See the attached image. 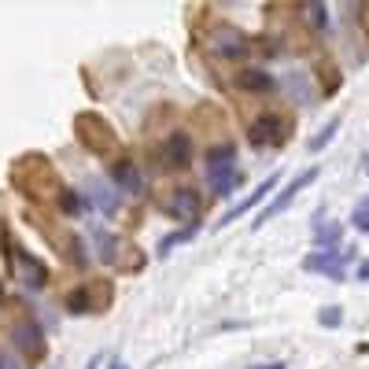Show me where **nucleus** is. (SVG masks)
<instances>
[{"instance_id":"nucleus-1","label":"nucleus","mask_w":369,"mask_h":369,"mask_svg":"<svg viewBox=\"0 0 369 369\" xmlns=\"http://www.w3.org/2000/svg\"><path fill=\"white\" fill-rule=\"evenodd\" d=\"M15 167L30 170V181H15V189H23V196H34V200H48V196H59V181L52 173L48 159L45 155H23Z\"/></svg>"},{"instance_id":"nucleus-2","label":"nucleus","mask_w":369,"mask_h":369,"mask_svg":"<svg viewBox=\"0 0 369 369\" xmlns=\"http://www.w3.org/2000/svg\"><path fill=\"white\" fill-rule=\"evenodd\" d=\"M74 129H78V140L93 151V155H111L115 151V129L107 126L100 115L82 111L78 118H74Z\"/></svg>"},{"instance_id":"nucleus-3","label":"nucleus","mask_w":369,"mask_h":369,"mask_svg":"<svg viewBox=\"0 0 369 369\" xmlns=\"http://www.w3.org/2000/svg\"><path fill=\"white\" fill-rule=\"evenodd\" d=\"M314 181H318V167H307V170H303V173H296V178H292V181L285 184V189H281V192H277V196H274V203H266V207H263V211H258V218H255L252 225H255V229H263V225H266V222H274V218H277V214H281V211H285V207H288V203H292V200H296V196H299V192H303V189H307V184H314Z\"/></svg>"},{"instance_id":"nucleus-4","label":"nucleus","mask_w":369,"mask_h":369,"mask_svg":"<svg viewBox=\"0 0 369 369\" xmlns=\"http://www.w3.org/2000/svg\"><path fill=\"white\" fill-rule=\"evenodd\" d=\"M207 41H211V48L218 52V56H225V59H244L247 52H252V45H247V34H240L233 23H214L211 34H207Z\"/></svg>"},{"instance_id":"nucleus-5","label":"nucleus","mask_w":369,"mask_h":369,"mask_svg":"<svg viewBox=\"0 0 369 369\" xmlns=\"http://www.w3.org/2000/svg\"><path fill=\"white\" fill-rule=\"evenodd\" d=\"M8 269H19L23 274V285L30 288H45V281H48V266L41 263V258H34L30 252H23V247H12V258H8Z\"/></svg>"},{"instance_id":"nucleus-6","label":"nucleus","mask_w":369,"mask_h":369,"mask_svg":"<svg viewBox=\"0 0 369 369\" xmlns=\"http://www.w3.org/2000/svg\"><path fill=\"white\" fill-rule=\"evenodd\" d=\"M252 144L255 148H266V144H281V140L288 137V118L281 115H263L258 122H252Z\"/></svg>"},{"instance_id":"nucleus-7","label":"nucleus","mask_w":369,"mask_h":369,"mask_svg":"<svg viewBox=\"0 0 369 369\" xmlns=\"http://www.w3.org/2000/svg\"><path fill=\"white\" fill-rule=\"evenodd\" d=\"M343 263H347V252L329 247V252H314V255L303 258V269H310V274H325L329 281H343Z\"/></svg>"},{"instance_id":"nucleus-8","label":"nucleus","mask_w":369,"mask_h":369,"mask_svg":"<svg viewBox=\"0 0 369 369\" xmlns=\"http://www.w3.org/2000/svg\"><path fill=\"white\" fill-rule=\"evenodd\" d=\"M159 207L167 214H173V218H196L203 200H200L196 189H178V192H170L167 200H159Z\"/></svg>"},{"instance_id":"nucleus-9","label":"nucleus","mask_w":369,"mask_h":369,"mask_svg":"<svg viewBox=\"0 0 369 369\" xmlns=\"http://www.w3.org/2000/svg\"><path fill=\"white\" fill-rule=\"evenodd\" d=\"M111 184H115L118 192H129V196H137V192L144 189V178H140L137 162L115 159V162H111Z\"/></svg>"},{"instance_id":"nucleus-10","label":"nucleus","mask_w":369,"mask_h":369,"mask_svg":"<svg viewBox=\"0 0 369 369\" xmlns=\"http://www.w3.org/2000/svg\"><path fill=\"white\" fill-rule=\"evenodd\" d=\"M277 184H281V178H277V173H269V178H266L263 184H258V189H255V192H247V200H240V203H236V207H233L229 214H222L218 229H222V225H229V222H236V218H240V214H247V211H252V207H255V203H263V200L269 196V192H274V189H277Z\"/></svg>"},{"instance_id":"nucleus-11","label":"nucleus","mask_w":369,"mask_h":369,"mask_svg":"<svg viewBox=\"0 0 369 369\" xmlns=\"http://www.w3.org/2000/svg\"><path fill=\"white\" fill-rule=\"evenodd\" d=\"M207 181L211 189L218 192V196H229V192L240 184V170H236V162H222V167H207Z\"/></svg>"},{"instance_id":"nucleus-12","label":"nucleus","mask_w":369,"mask_h":369,"mask_svg":"<svg viewBox=\"0 0 369 369\" xmlns=\"http://www.w3.org/2000/svg\"><path fill=\"white\" fill-rule=\"evenodd\" d=\"M12 340H15V347L19 351H30V354H41L45 351V343H41V329H37V321H30V318H23L12 329Z\"/></svg>"},{"instance_id":"nucleus-13","label":"nucleus","mask_w":369,"mask_h":369,"mask_svg":"<svg viewBox=\"0 0 369 369\" xmlns=\"http://www.w3.org/2000/svg\"><path fill=\"white\" fill-rule=\"evenodd\" d=\"M162 155H167L170 167H189V159H192V137L189 133H170Z\"/></svg>"},{"instance_id":"nucleus-14","label":"nucleus","mask_w":369,"mask_h":369,"mask_svg":"<svg viewBox=\"0 0 369 369\" xmlns=\"http://www.w3.org/2000/svg\"><path fill=\"white\" fill-rule=\"evenodd\" d=\"M236 89H244V93H266V89H274V78H269L266 70L247 67V70L236 74Z\"/></svg>"},{"instance_id":"nucleus-15","label":"nucleus","mask_w":369,"mask_h":369,"mask_svg":"<svg viewBox=\"0 0 369 369\" xmlns=\"http://www.w3.org/2000/svg\"><path fill=\"white\" fill-rule=\"evenodd\" d=\"M85 203L100 207L104 214H115V196L107 192V184H100V181H89V184H85Z\"/></svg>"},{"instance_id":"nucleus-16","label":"nucleus","mask_w":369,"mask_h":369,"mask_svg":"<svg viewBox=\"0 0 369 369\" xmlns=\"http://www.w3.org/2000/svg\"><path fill=\"white\" fill-rule=\"evenodd\" d=\"M63 307H67L70 314H89V310H96V303H93V296H89V285L85 288H74L67 299H63Z\"/></svg>"},{"instance_id":"nucleus-17","label":"nucleus","mask_w":369,"mask_h":369,"mask_svg":"<svg viewBox=\"0 0 369 369\" xmlns=\"http://www.w3.org/2000/svg\"><path fill=\"white\" fill-rule=\"evenodd\" d=\"M340 236H343V229H340L336 222H314V240L325 244V252L340 244Z\"/></svg>"},{"instance_id":"nucleus-18","label":"nucleus","mask_w":369,"mask_h":369,"mask_svg":"<svg viewBox=\"0 0 369 369\" xmlns=\"http://www.w3.org/2000/svg\"><path fill=\"white\" fill-rule=\"evenodd\" d=\"M192 236H196V225H184V229H178V233H167V236L159 240V255H170V247L192 240Z\"/></svg>"},{"instance_id":"nucleus-19","label":"nucleus","mask_w":369,"mask_h":369,"mask_svg":"<svg viewBox=\"0 0 369 369\" xmlns=\"http://www.w3.org/2000/svg\"><path fill=\"white\" fill-rule=\"evenodd\" d=\"M222 162H236V148L233 144L207 148V167H222Z\"/></svg>"},{"instance_id":"nucleus-20","label":"nucleus","mask_w":369,"mask_h":369,"mask_svg":"<svg viewBox=\"0 0 369 369\" xmlns=\"http://www.w3.org/2000/svg\"><path fill=\"white\" fill-rule=\"evenodd\" d=\"M336 129H340V118H332V122H329V126H325L318 137L310 140V151H321V148H325V144H329V140L336 137Z\"/></svg>"},{"instance_id":"nucleus-21","label":"nucleus","mask_w":369,"mask_h":369,"mask_svg":"<svg viewBox=\"0 0 369 369\" xmlns=\"http://www.w3.org/2000/svg\"><path fill=\"white\" fill-rule=\"evenodd\" d=\"M351 222H354V229H358V233H369V196H366V200L354 207Z\"/></svg>"},{"instance_id":"nucleus-22","label":"nucleus","mask_w":369,"mask_h":369,"mask_svg":"<svg viewBox=\"0 0 369 369\" xmlns=\"http://www.w3.org/2000/svg\"><path fill=\"white\" fill-rule=\"evenodd\" d=\"M59 207L67 211V214H78L82 211V196H78V192H70V189H63L59 192Z\"/></svg>"},{"instance_id":"nucleus-23","label":"nucleus","mask_w":369,"mask_h":369,"mask_svg":"<svg viewBox=\"0 0 369 369\" xmlns=\"http://www.w3.org/2000/svg\"><path fill=\"white\" fill-rule=\"evenodd\" d=\"M307 12H310V23L318 30L329 26V8H325V4H307Z\"/></svg>"},{"instance_id":"nucleus-24","label":"nucleus","mask_w":369,"mask_h":369,"mask_svg":"<svg viewBox=\"0 0 369 369\" xmlns=\"http://www.w3.org/2000/svg\"><path fill=\"white\" fill-rule=\"evenodd\" d=\"M325 329H340V321H343V314H340V307H325L321 310V318H318Z\"/></svg>"},{"instance_id":"nucleus-25","label":"nucleus","mask_w":369,"mask_h":369,"mask_svg":"<svg viewBox=\"0 0 369 369\" xmlns=\"http://www.w3.org/2000/svg\"><path fill=\"white\" fill-rule=\"evenodd\" d=\"M252 369H288L285 362H263V366H252Z\"/></svg>"},{"instance_id":"nucleus-26","label":"nucleus","mask_w":369,"mask_h":369,"mask_svg":"<svg viewBox=\"0 0 369 369\" xmlns=\"http://www.w3.org/2000/svg\"><path fill=\"white\" fill-rule=\"evenodd\" d=\"M358 281H369V263H362V266H358Z\"/></svg>"},{"instance_id":"nucleus-27","label":"nucleus","mask_w":369,"mask_h":369,"mask_svg":"<svg viewBox=\"0 0 369 369\" xmlns=\"http://www.w3.org/2000/svg\"><path fill=\"white\" fill-rule=\"evenodd\" d=\"M111 369H129L126 362H118V358H115V362H111Z\"/></svg>"},{"instance_id":"nucleus-28","label":"nucleus","mask_w":369,"mask_h":369,"mask_svg":"<svg viewBox=\"0 0 369 369\" xmlns=\"http://www.w3.org/2000/svg\"><path fill=\"white\" fill-rule=\"evenodd\" d=\"M96 366H100V358H89V366H85V369H96Z\"/></svg>"},{"instance_id":"nucleus-29","label":"nucleus","mask_w":369,"mask_h":369,"mask_svg":"<svg viewBox=\"0 0 369 369\" xmlns=\"http://www.w3.org/2000/svg\"><path fill=\"white\" fill-rule=\"evenodd\" d=\"M0 299H4V285H0Z\"/></svg>"}]
</instances>
